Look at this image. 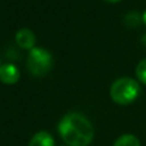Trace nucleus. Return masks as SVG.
Instances as JSON below:
<instances>
[{
    "label": "nucleus",
    "mask_w": 146,
    "mask_h": 146,
    "mask_svg": "<svg viewBox=\"0 0 146 146\" xmlns=\"http://www.w3.org/2000/svg\"><path fill=\"white\" fill-rule=\"evenodd\" d=\"M28 146H55V142L49 132L40 131L32 136V139L28 142Z\"/></svg>",
    "instance_id": "6"
},
{
    "label": "nucleus",
    "mask_w": 146,
    "mask_h": 146,
    "mask_svg": "<svg viewBox=\"0 0 146 146\" xmlns=\"http://www.w3.org/2000/svg\"><path fill=\"white\" fill-rule=\"evenodd\" d=\"M136 76L140 82L146 85V58L139 62V64L136 67Z\"/></svg>",
    "instance_id": "8"
},
{
    "label": "nucleus",
    "mask_w": 146,
    "mask_h": 146,
    "mask_svg": "<svg viewBox=\"0 0 146 146\" xmlns=\"http://www.w3.org/2000/svg\"><path fill=\"white\" fill-rule=\"evenodd\" d=\"M142 22H144L145 25H146V10L144 12V14H142Z\"/></svg>",
    "instance_id": "9"
},
{
    "label": "nucleus",
    "mask_w": 146,
    "mask_h": 146,
    "mask_svg": "<svg viewBox=\"0 0 146 146\" xmlns=\"http://www.w3.org/2000/svg\"><path fill=\"white\" fill-rule=\"evenodd\" d=\"M27 68L31 74L44 77L53 68V55L44 48H33L28 51Z\"/></svg>",
    "instance_id": "3"
},
{
    "label": "nucleus",
    "mask_w": 146,
    "mask_h": 146,
    "mask_svg": "<svg viewBox=\"0 0 146 146\" xmlns=\"http://www.w3.org/2000/svg\"><path fill=\"white\" fill-rule=\"evenodd\" d=\"M105 1H109V3H118V1H121V0H105Z\"/></svg>",
    "instance_id": "10"
},
{
    "label": "nucleus",
    "mask_w": 146,
    "mask_h": 146,
    "mask_svg": "<svg viewBox=\"0 0 146 146\" xmlns=\"http://www.w3.org/2000/svg\"><path fill=\"white\" fill-rule=\"evenodd\" d=\"M62 146H68V145H62Z\"/></svg>",
    "instance_id": "11"
},
{
    "label": "nucleus",
    "mask_w": 146,
    "mask_h": 146,
    "mask_svg": "<svg viewBox=\"0 0 146 146\" xmlns=\"http://www.w3.org/2000/svg\"><path fill=\"white\" fill-rule=\"evenodd\" d=\"M113 146H141V144H140V140L135 135L126 133L118 137Z\"/></svg>",
    "instance_id": "7"
},
{
    "label": "nucleus",
    "mask_w": 146,
    "mask_h": 146,
    "mask_svg": "<svg viewBox=\"0 0 146 146\" xmlns=\"http://www.w3.org/2000/svg\"><path fill=\"white\" fill-rule=\"evenodd\" d=\"M58 132L68 146H88L94 139L91 122L83 114L72 111L60 119Z\"/></svg>",
    "instance_id": "1"
},
{
    "label": "nucleus",
    "mask_w": 146,
    "mask_h": 146,
    "mask_svg": "<svg viewBox=\"0 0 146 146\" xmlns=\"http://www.w3.org/2000/svg\"><path fill=\"white\" fill-rule=\"evenodd\" d=\"M110 98L119 105L131 104L139 98L140 85L136 80L129 77H121L115 80L110 86Z\"/></svg>",
    "instance_id": "2"
},
{
    "label": "nucleus",
    "mask_w": 146,
    "mask_h": 146,
    "mask_svg": "<svg viewBox=\"0 0 146 146\" xmlns=\"http://www.w3.org/2000/svg\"><path fill=\"white\" fill-rule=\"evenodd\" d=\"M15 42L18 44V46L26 50H32L33 48H36V37L35 33L30 30V28H21L15 33Z\"/></svg>",
    "instance_id": "4"
},
{
    "label": "nucleus",
    "mask_w": 146,
    "mask_h": 146,
    "mask_svg": "<svg viewBox=\"0 0 146 146\" xmlns=\"http://www.w3.org/2000/svg\"><path fill=\"white\" fill-rule=\"evenodd\" d=\"M19 80V71L14 64H3L0 66V81L5 85H14Z\"/></svg>",
    "instance_id": "5"
}]
</instances>
